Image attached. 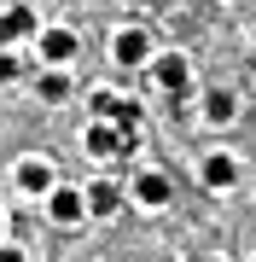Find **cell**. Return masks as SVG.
<instances>
[{
	"mask_svg": "<svg viewBox=\"0 0 256 262\" xmlns=\"http://www.w3.org/2000/svg\"><path fill=\"white\" fill-rule=\"evenodd\" d=\"M82 198H87V222H117V215H128V181L117 175L111 163H94V169H87Z\"/></svg>",
	"mask_w": 256,
	"mask_h": 262,
	"instance_id": "6da1fadb",
	"label": "cell"
},
{
	"mask_svg": "<svg viewBox=\"0 0 256 262\" xmlns=\"http://www.w3.org/2000/svg\"><path fill=\"white\" fill-rule=\"evenodd\" d=\"M105 53H111V70H146V58L157 53V35H152V24H140V12H128L111 29Z\"/></svg>",
	"mask_w": 256,
	"mask_h": 262,
	"instance_id": "7a4b0ae2",
	"label": "cell"
},
{
	"mask_svg": "<svg viewBox=\"0 0 256 262\" xmlns=\"http://www.w3.org/2000/svg\"><path fill=\"white\" fill-rule=\"evenodd\" d=\"M192 175H198V187H204L210 198H233L239 187H245V158L227 151V146H210V151H198Z\"/></svg>",
	"mask_w": 256,
	"mask_h": 262,
	"instance_id": "3957f363",
	"label": "cell"
},
{
	"mask_svg": "<svg viewBox=\"0 0 256 262\" xmlns=\"http://www.w3.org/2000/svg\"><path fill=\"white\" fill-rule=\"evenodd\" d=\"M58 181H64V169H58V158L53 151H24L18 163H12V192L18 198H29V204H41Z\"/></svg>",
	"mask_w": 256,
	"mask_h": 262,
	"instance_id": "277c9868",
	"label": "cell"
},
{
	"mask_svg": "<svg viewBox=\"0 0 256 262\" xmlns=\"http://www.w3.org/2000/svg\"><path fill=\"white\" fill-rule=\"evenodd\" d=\"M123 181H128V210H146V215H163V210L175 204V181L163 175L157 163H134V169H128Z\"/></svg>",
	"mask_w": 256,
	"mask_h": 262,
	"instance_id": "5b68a950",
	"label": "cell"
},
{
	"mask_svg": "<svg viewBox=\"0 0 256 262\" xmlns=\"http://www.w3.org/2000/svg\"><path fill=\"white\" fill-rule=\"evenodd\" d=\"M146 82H152L163 99H187L192 94V58L180 47H157L152 58H146Z\"/></svg>",
	"mask_w": 256,
	"mask_h": 262,
	"instance_id": "8992f818",
	"label": "cell"
},
{
	"mask_svg": "<svg viewBox=\"0 0 256 262\" xmlns=\"http://www.w3.org/2000/svg\"><path fill=\"white\" fill-rule=\"evenodd\" d=\"M76 151L87 163H128V151H123V134H117V122L111 117H82V128H76Z\"/></svg>",
	"mask_w": 256,
	"mask_h": 262,
	"instance_id": "52a82bcc",
	"label": "cell"
},
{
	"mask_svg": "<svg viewBox=\"0 0 256 262\" xmlns=\"http://www.w3.org/2000/svg\"><path fill=\"white\" fill-rule=\"evenodd\" d=\"M29 47H35V64H76V58H82V29L41 18L35 35H29Z\"/></svg>",
	"mask_w": 256,
	"mask_h": 262,
	"instance_id": "ba28073f",
	"label": "cell"
},
{
	"mask_svg": "<svg viewBox=\"0 0 256 262\" xmlns=\"http://www.w3.org/2000/svg\"><path fill=\"white\" fill-rule=\"evenodd\" d=\"M41 215H47L53 227H87V198H82V181H58V187L41 198Z\"/></svg>",
	"mask_w": 256,
	"mask_h": 262,
	"instance_id": "9c48e42d",
	"label": "cell"
},
{
	"mask_svg": "<svg viewBox=\"0 0 256 262\" xmlns=\"http://www.w3.org/2000/svg\"><path fill=\"white\" fill-rule=\"evenodd\" d=\"M76 94H82V82H76V64H41V70H35V99L47 105V111L70 105Z\"/></svg>",
	"mask_w": 256,
	"mask_h": 262,
	"instance_id": "30bf717a",
	"label": "cell"
},
{
	"mask_svg": "<svg viewBox=\"0 0 256 262\" xmlns=\"http://www.w3.org/2000/svg\"><path fill=\"white\" fill-rule=\"evenodd\" d=\"M198 128H210V134H227L233 122H239V94L233 88H204L198 94Z\"/></svg>",
	"mask_w": 256,
	"mask_h": 262,
	"instance_id": "8fae6325",
	"label": "cell"
},
{
	"mask_svg": "<svg viewBox=\"0 0 256 262\" xmlns=\"http://www.w3.org/2000/svg\"><path fill=\"white\" fill-rule=\"evenodd\" d=\"M35 24H41L35 6H0V47H24L35 35Z\"/></svg>",
	"mask_w": 256,
	"mask_h": 262,
	"instance_id": "7c38bea8",
	"label": "cell"
},
{
	"mask_svg": "<svg viewBox=\"0 0 256 262\" xmlns=\"http://www.w3.org/2000/svg\"><path fill=\"white\" fill-rule=\"evenodd\" d=\"M111 105H117V88L111 82H94V88H87V117H105Z\"/></svg>",
	"mask_w": 256,
	"mask_h": 262,
	"instance_id": "4fadbf2b",
	"label": "cell"
},
{
	"mask_svg": "<svg viewBox=\"0 0 256 262\" xmlns=\"http://www.w3.org/2000/svg\"><path fill=\"white\" fill-rule=\"evenodd\" d=\"M12 82H24V58L18 47H0V88H12Z\"/></svg>",
	"mask_w": 256,
	"mask_h": 262,
	"instance_id": "5bb4252c",
	"label": "cell"
},
{
	"mask_svg": "<svg viewBox=\"0 0 256 262\" xmlns=\"http://www.w3.org/2000/svg\"><path fill=\"white\" fill-rule=\"evenodd\" d=\"M0 262H35V256H29V251H24V245H18V239H12V233H6V239H0Z\"/></svg>",
	"mask_w": 256,
	"mask_h": 262,
	"instance_id": "9a60e30c",
	"label": "cell"
},
{
	"mask_svg": "<svg viewBox=\"0 0 256 262\" xmlns=\"http://www.w3.org/2000/svg\"><path fill=\"white\" fill-rule=\"evenodd\" d=\"M117 6H123V12H140V18H146V12L157 6V0H117Z\"/></svg>",
	"mask_w": 256,
	"mask_h": 262,
	"instance_id": "2e32d148",
	"label": "cell"
},
{
	"mask_svg": "<svg viewBox=\"0 0 256 262\" xmlns=\"http://www.w3.org/2000/svg\"><path fill=\"white\" fill-rule=\"evenodd\" d=\"M6 233H12V222H6V210H0V239H6Z\"/></svg>",
	"mask_w": 256,
	"mask_h": 262,
	"instance_id": "e0dca14e",
	"label": "cell"
},
{
	"mask_svg": "<svg viewBox=\"0 0 256 262\" xmlns=\"http://www.w3.org/2000/svg\"><path fill=\"white\" fill-rule=\"evenodd\" d=\"M198 262H233V256H198Z\"/></svg>",
	"mask_w": 256,
	"mask_h": 262,
	"instance_id": "ac0fdd59",
	"label": "cell"
},
{
	"mask_svg": "<svg viewBox=\"0 0 256 262\" xmlns=\"http://www.w3.org/2000/svg\"><path fill=\"white\" fill-rule=\"evenodd\" d=\"M227 6H239V0H227Z\"/></svg>",
	"mask_w": 256,
	"mask_h": 262,
	"instance_id": "d6986e66",
	"label": "cell"
}]
</instances>
